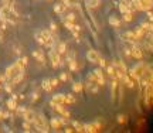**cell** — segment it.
<instances>
[{"instance_id":"obj_22","label":"cell","mask_w":153,"mask_h":133,"mask_svg":"<svg viewBox=\"0 0 153 133\" xmlns=\"http://www.w3.org/2000/svg\"><path fill=\"white\" fill-rule=\"evenodd\" d=\"M70 75H68V72H61V75H60V81H63V82H67V81H70Z\"/></svg>"},{"instance_id":"obj_13","label":"cell","mask_w":153,"mask_h":133,"mask_svg":"<svg viewBox=\"0 0 153 133\" xmlns=\"http://www.w3.org/2000/svg\"><path fill=\"white\" fill-rule=\"evenodd\" d=\"M122 16H123V17H122V20H123L125 23H130V21L135 18V16H133V11H130V10L126 11V13H122Z\"/></svg>"},{"instance_id":"obj_28","label":"cell","mask_w":153,"mask_h":133,"mask_svg":"<svg viewBox=\"0 0 153 133\" xmlns=\"http://www.w3.org/2000/svg\"><path fill=\"white\" fill-rule=\"evenodd\" d=\"M147 13V18H149V21H153V13L149 10V11H146Z\"/></svg>"},{"instance_id":"obj_12","label":"cell","mask_w":153,"mask_h":133,"mask_svg":"<svg viewBox=\"0 0 153 133\" xmlns=\"http://www.w3.org/2000/svg\"><path fill=\"white\" fill-rule=\"evenodd\" d=\"M56 50H57V53H58L60 55H64V54L68 53V50H67V44H65V43H60V44L56 47Z\"/></svg>"},{"instance_id":"obj_23","label":"cell","mask_w":153,"mask_h":133,"mask_svg":"<svg viewBox=\"0 0 153 133\" xmlns=\"http://www.w3.org/2000/svg\"><path fill=\"white\" fill-rule=\"evenodd\" d=\"M97 64H99V68H102V70H104L105 67L108 65V64H106V61H105L104 57H99V60H98V63H97Z\"/></svg>"},{"instance_id":"obj_2","label":"cell","mask_w":153,"mask_h":133,"mask_svg":"<svg viewBox=\"0 0 153 133\" xmlns=\"http://www.w3.org/2000/svg\"><path fill=\"white\" fill-rule=\"evenodd\" d=\"M104 129V125L99 122V120H95V122H91V123H84V132H91L95 133L99 132Z\"/></svg>"},{"instance_id":"obj_1","label":"cell","mask_w":153,"mask_h":133,"mask_svg":"<svg viewBox=\"0 0 153 133\" xmlns=\"http://www.w3.org/2000/svg\"><path fill=\"white\" fill-rule=\"evenodd\" d=\"M48 58H50V63L53 65V68H58V67H61L63 65V60H61V55L57 53L56 48H51L48 53Z\"/></svg>"},{"instance_id":"obj_7","label":"cell","mask_w":153,"mask_h":133,"mask_svg":"<svg viewBox=\"0 0 153 133\" xmlns=\"http://www.w3.org/2000/svg\"><path fill=\"white\" fill-rule=\"evenodd\" d=\"M33 57H34L40 64H46V55H44V51H43V50L34 51V53H33Z\"/></svg>"},{"instance_id":"obj_29","label":"cell","mask_w":153,"mask_h":133,"mask_svg":"<svg viewBox=\"0 0 153 133\" xmlns=\"http://www.w3.org/2000/svg\"><path fill=\"white\" fill-rule=\"evenodd\" d=\"M51 31H57V24L51 23Z\"/></svg>"},{"instance_id":"obj_10","label":"cell","mask_w":153,"mask_h":133,"mask_svg":"<svg viewBox=\"0 0 153 133\" xmlns=\"http://www.w3.org/2000/svg\"><path fill=\"white\" fill-rule=\"evenodd\" d=\"M105 70H106V74L111 77V78H116L118 79V74H116V70H115V67H113V64L112 65H106L105 67Z\"/></svg>"},{"instance_id":"obj_16","label":"cell","mask_w":153,"mask_h":133,"mask_svg":"<svg viewBox=\"0 0 153 133\" xmlns=\"http://www.w3.org/2000/svg\"><path fill=\"white\" fill-rule=\"evenodd\" d=\"M116 120H118V123L119 125H126L129 120V116L126 115V113H119L118 115V117H116Z\"/></svg>"},{"instance_id":"obj_24","label":"cell","mask_w":153,"mask_h":133,"mask_svg":"<svg viewBox=\"0 0 153 133\" xmlns=\"http://www.w3.org/2000/svg\"><path fill=\"white\" fill-rule=\"evenodd\" d=\"M64 20H67V21H75V20H77V16H75L74 13H68V14L65 16Z\"/></svg>"},{"instance_id":"obj_18","label":"cell","mask_w":153,"mask_h":133,"mask_svg":"<svg viewBox=\"0 0 153 133\" xmlns=\"http://www.w3.org/2000/svg\"><path fill=\"white\" fill-rule=\"evenodd\" d=\"M41 88H43L46 92H51V91H53V85H51L50 79H44L43 84H41Z\"/></svg>"},{"instance_id":"obj_14","label":"cell","mask_w":153,"mask_h":133,"mask_svg":"<svg viewBox=\"0 0 153 133\" xmlns=\"http://www.w3.org/2000/svg\"><path fill=\"white\" fill-rule=\"evenodd\" d=\"M84 91V82H74L73 84V92L75 94H81Z\"/></svg>"},{"instance_id":"obj_3","label":"cell","mask_w":153,"mask_h":133,"mask_svg":"<svg viewBox=\"0 0 153 133\" xmlns=\"http://www.w3.org/2000/svg\"><path fill=\"white\" fill-rule=\"evenodd\" d=\"M130 58H135L137 61L143 60V50L139 46H136V44H132V47H130Z\"/></svg>"},{"instance_id":"obj_27","label":"cell","mask_w":153,"mask_h":133,"mask_svg":"<svg viewBox=\"0 0 153 133\" xmlns=\"http://www.w3.org/2000/svg\"><path fill=\"white\" fill-rule=\"evenodd\" d=\"M6 82V77H4V74H0V84L3 85Z\"/></svg>"},{"instance_id":"obj_19","label":"cell","mask_w":153,"mask_h":133,"mask_svg":"<svg viewBox=\"0 0 153 133\" xmlns=\"http://www.w3.org/2000/svg\"><path fill=\"white\" fill-rule=\"evenodd\" d=\"M136 127L137 129H145L146 127V117L140 116L139 119L136 120Z\"/></svg>"},{"instance_id":"obj_4","label":"cell","mask_w":153,"mask_h":133,"mask_svg":"<svg viewBox=\"0 0 153 133\" xmlns=\"http://www.w3.org/2000/svg\"><path fill=\"white\" fill-rule=\"evenodd\" d=\"M85 57H87V61H88V63L97 64L98 60H99V57H101V54L98 53L97 50H88L87 54H85Z\"/></svg>"},{"instance_id":"obj_25","label":"cell","mask_w":153,"mask_h":133,"mask_svg":"<svg viewBox=\"0 0 153 133\" xmlns=\"http://www.w3.org/2000/svg\"><path fill=\"white\" fill-rule=\"evenodd\" d=\"M50 82H51L53 88H54V86H58L60 85V78H51L50 79Z\"/></svg>"},{"instance_id":"obj_11","label":"cell","mask_w":153,"mask_h":133,"mask_svg":"<svg viewBox=\"0 0 153 133\" xmlns=\"http://www.w3.org/2000/svg\"><path fill=\"white\" fill-rule=\"evenodd\" d=\"M6 105H7V109L10 110V112H13V110H16V108H17V99L10 96V99L6 102Z\"/></svg>"},{"instance_id":"obj_9","label":"cell","mask_w":153,"mask_h":133,"mask_svg":"<svg viewBox=\"0 0 153 133\" xmlns=\"http://www.w3.org/2000/svg\"><path fill=\"white\" fill-rule=\"evenodd\" d=\"M21 117H24V120H27V122H33L34 117H36V112L31 109H26V112L23 113Z\"/></svg>"},{"instance_id":"obj_17","label":"cell","mask_w":153,"mask_h":133,"mask_svg":"<svg viewBox=\"0 0 153 133\" xmlns=\"http://www.w3.org/2000/svg\"><path fill=\"white\" fill-rule=\"evenodd\" d=\"M109 24H111L112 27H115V28H118V27H121V20L116 16H111L109 17Z\"/></svg>"},{"instance_id":"obj_15","label":"cell","mask_w":153,"mask_h":133,"mask_svg":"<svg viewBox=\"0 0 153 133\" xmlns=\"http://www.w3.org/2000/svg\"><path fill=\"white\" fill-rule=\"evenodd\" d=\"M102 0H87V7L88 9H97L101 6Z\"/></svg>"},{"instance_id":"obj_30","label":"cell","mask_w":153,"mask_h":133,"mask_svg":"<svg viewBox=\"0 0 153 133\" xmlns=\"http://www.w3.org/2000/svg\"><path fill=\"white\" fill-rule=\"evenodd\" d=\"M1 115H3V112H1V110H0V120H1Z\"/></svg>"},{"instance_id":"obj_6","label":"cell","mask_w":153,"mask_h":133,"mask_svg":"<svg viewBox=\"0 0 153 133\" xmlns=\"http://www.w3.org/2000/svg\"><path fill=\"white\" fill-rule=\"evenodd\" d=\"M67 6H65L64 3L61 1V3H57V4H54V11H56L57 14H60V16H64L65 13H67Z\"/></svg>"},{"instance_id":"obj_5","label":"cell","mask_w":153,"mask_h":133,"mask_svg":"<svg viewBox=\"0 0 153 133\" xmlns=\"http://www.w3.org/2000/svg\"><path fill=\"white\" fill-rule=\"evenodd\" d=\"M95 78H97V84L99 86H104L105 85V77H104V72H102V68H97V70L92 71Z\"/></svg>"},{"instance_id":"obj_8","label":"cell","mask_w":153,"mask_h":133,"mask_svg":"<svg viewBox=\"0 0 153 133\" xmlns=\"http://www.w3.org/2000/svg\"><path fill=\"white\" fill-rule=\"evenodd\" d=\"M51 102H53V103H63V105H65V94H56V95H53Z\"/></svg>"},{"instance_id":"obj_21","label":"cell","mask_w":153,"mask_h":133,"mask_svg":"<svg viewBox=\"0 0 153 133\" xmlns=\"http://www.w3.org/2000/svg\"><path fill=\"white\" fill-rule=\"evenodd\" d=\"M73 127L75 132H84V123H80V122H77V120L73 122Z\"/></svg>"},{"instance_id":"obj_20","label":"cell","mask_w":153,"mask_h":133,"mask_svg":"<svg viewBox=\"0 0 153 133\" xmlns=\"http://www.w3.org/2000/svg\"><path fill=\"white\" fill-rule=\"evenodd\" d=\"M77 102V99H75V96L71 94L65 95V105H74Z\"/></svg>"},{"instance_id":"obj_26","label":"cell","mask_w":153,"mask_h":133,"mask_svg":"<svg viewBox=\"0 0 153 133\" xmlns=\"http://www.w3.org/2000/svg\"><path fill=\"white\" fill-rule=\"evenodd\" d=\"M40 99V94L38 92H34V94H31V102H37Z\"/></svg>"}]
</instances>
